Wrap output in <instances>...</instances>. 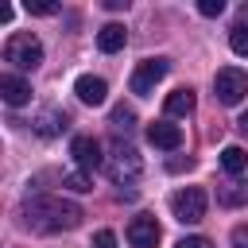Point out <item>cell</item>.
Listing matches in <instances>:
<instances>
[{
  "label": "cell",
  "mask_w": 248,
  "mask_h": 248,
  "mask_svg": "<svg viewBox=\"0 0 248 248\" xmlns=\"http://www.w3.org/2000/svg\"><path fill=\"white\" fill-rule=\"evenodd\" d=\"M62 186H66L70 194H89V190H93V178H89L85 170H70V174H62Z\"/></svg>",
  "instance_id": "cell-16"
},
{
  "label": "cell",
  "mask_w": 248,
  "mask_h": 248,
  "mask_svg": "<svg viewBox=\"0 0 248 248\" xmlns=\"http://www.w3.org/2000/svg\"><path fill=\"white\" fill-rule=\"evenodd\" d=\"M221 167H225V170H229V174L236 178V174H240V170L248 167V155H244V147H236V143H229V147L221 151Z\"/></svg>",
  "instance_id": "cell-15"
},
{
  "label": "cell",
  "mask_w": 248,
  "mask_h": 248,
  "mask_svg": "<svg viewBox=\"0 0 248 248\" xmlns=\"http://www.w3.org/2000/svg\"><path fill=\"white\" fill-rule=\"evenodd\" d=\"M105 170H108L112 182H132V178H140L143 159H140V151H136L132 143L112 140V147H108V155H105Z\"/></svg>",
  "instance_id": "cell-2"
},
{
  "label": "cell",
  "mask_w": 248,
  "mask_h": 248,
  "mask_svg": "<svg viewBox=\"0 0 248 248\" xmlns=\"http://www.w3.org/2000/svg\"><path fill=\"white\" fill-rule=\"evenodd\" d=\"M236 124H240V132H248V108L240 112V120H236Z\"/></svg>",
  "instance_id": "cell-25"
},
{
  "label": "cell",
  "mask_w": 248,
  "mask_h": 248,
  "mask_svg": "<svg viewBox=\"0 0 248 248\" xmlns=\"http://www.w3.org/2000/svg\"><path fill=\"white\" fill-rule=\"evenodd\" d=\"M132 124H136V112H132L128 105H116V108H112V128H124V132H128Z\"/></svg>",
  "instance_id": "cell-19"
},
{
  "label": "cell",
  "mask_w": 248,
  "mask_h": 248,
  "mask_svg": "<svg viewBox=\"0 0 248 248\" xmlns=\"http://www.w3.org/2000/svg\"><path fill=\"white\" fill-rule=\"evenodd\" d=\"M159 236H163V229H159V221L151 213H136L128 221V244L132 248H155Z\"/></svg>",
  "instance_id": "cell-7"
},
{
  "label": "cell",
  "mask_w": 248,
  "mask_h": 248,
  "mask_svg": "<svg viewBox=\"0 0 248 248\" xmlns=\"http://www.w3.org/2000/svg\"><path fill=\"white\" fill-rule=\"evenodd\" d=\"M167 70H170V66H167V58H143V62L132 70V81H128V85H132V93H136V97L155 93V85L167 78Z\"/></svg>",
  "instance_id": "cell-6"
},
{
  "label": "cell",
  "mask_w": 248,
  "mask_h": 248,
  "mask_svg": "<svg viewBox=\"0 0 248 248\" xmlns=\"http://www.w3.org/2000/svg\"><path fill=\"white\" fill-rule=\"evenodd\" d=\"M229 46H232L236 54H248V23H244V19L229 31Z\"/></svg>",
  "instance_id": "cell-18"
},
{
  "label": "cell",
  "mask_w": 248,
  "mask_h": 248,
  "mask_svg": "<svg viewBox=\"0 0 248 248\" xmlns=\"http://www.w3.org/2000/svg\"><path fill=\"white\" fill-rule=\"evenodd\" d=\"M174 248H213V244H209L205 236H186V240H178Z\"/></svg>",
  "instance_id": "cell-23"
},
{
  "label": "cell",
  "mask_w": 248,
  "mask_h": 248,
  "mask_svg": "<svg viewBox=\"0 0 248 248\" xmlns=\"http://www.w3.org/2000/svg\"><path fill=\"white\" fill-rule=\"evenodd\" d=\"M74 93H78V101H81V105H105V97H108V85H105V78L81 74V78L74 81Z\"/></svg>",
  "instance_id": "cell-10"
},
{
  "label": "cell",
  "mask_w": 248,
  "mask_h": 248,
  "mask_svg": "<svg viewBox=\"0 0 248 248\" xmlns=\"http://www.w3.org/2000/svg\"><path fill=\"white\" fill-rule=\"evenodd\" d=\"M4 62L16 66V70H35V66L43 62V43H39L31 31H16V35H8V43H4Z\"/></svg>",
  "instance_id": "cell-3"
},
{
  "label": "cell",
  "mask_w": 248,
  "mask_h": 248,
  "mask_svg": "<svg viewBox=\"0 0 248 248\" xmlns=\"http://www.w3.org/2000/svg\"><path fill=\"white\" fill-rule=\"evenodd\" d=\"M93 248H116V236H112L108 229H101V232L93 236Z\"/></svg>",
  "instance_id": "cell-22"
},
{
  "label": "cell",
  "mask_w": 248,
  "mask_h": 248,
  "mask_svg": "<svg viewBox=\"0 0 248 248\" xmlns=\"http://www.w3.org/2000/svg\"><path fill=\"white\" fill-rule=\"evenodd\" d=\"M198 12L202 16H221L225 12V0H198Z\"/></svg>",
  "instance_id": "cell-21"
},
{
  "label": "cell",
  "mask_w": 248,
  "mask_h": 248,
  "mask_svg": "<svg viewBox=\"0 0 248 248\" xmlns=\"http://www.w3.org/2000/svg\"><path fill=\"white\" fill-rule=\"evenodd\" d=\"M213 93L221 105H240L248 97V74L240 66H221L213 74Z\"/></svg>",
  "instance_id": "cell-5"
},
{
  "label": "cell",
  "mask_w": 248,
  "mask_h": 248,
  "mask_svg": "<svg viewBox=\"0 0 248 248\" xmlns=\"http://www.w3.org/2000/svg\"><path fill=\"white\" fill-rule=\"evenodd\" d=\"M31 124H35V132H39V136H46V140H50V136H58V132H66V124H70V116H66L62 108H43V112H39V116H35Z\"/></svg>",
  "instance_id": "cell-12"
},
{
  "label": "cell",
  "mask_w": 248,
  "mask_h": 248,
  "mask_svg": "<svg viewBox=\"0 0 248 248\" xmlns=\"http://www.w3.org/2000/svg\"><path fill=\"white\" fill-rule=\"evenodd\" d=\"M27 12H35V16H54L58 4H50V0H27Z\"/></svg>",
  "instance_id": "cell-20"
},
{
  "label": "cell",
  "mask_w": 248,
  "mask_h": 248,
  "mask_svg": "<svg viewBox=\"0 0 248 248\" xmlns=\"http://www.w3.org/2000/svg\"><path fill=\"white\" fill-rule=\"evenodd\" d=\"M124 43H128V31H124V23H105V27L97 31V46H101L105 54H116V50H124Z\"/></svg>",
  "instance_id": "cell-13"
},
{
  "label": "cell",
  "mask_w": 248,
  "mask_h": 248,
  "mask_svg": "<svg viewBox=\"0 0 248 248\" xmlns=\"http://www.w3.org/2000/svg\"><path fill=\"white\" fill-rule=\"evenodd\" d=\"M0 97H4V105L19 108V105L31 101V81L19 78V74H0Z\"/></svg>",
  "instance_id": "cell-9"
},
{
  "label": "cell",
  "mask_w": 248,
  "mask_h": 248,
  "mask_svg": "<svg viewBox=\"0 0 248 248\" xmlns=\"http://www.w3.org/2000/svg\"><path fill=\"white\" fill-rule=\"evenodd\" d=\"M217 202L221 205H244L248 202V186H221L217 190Z\"/></svg>",
  "instance_id": "cell-17"
},
{
  "label": "cell",
  "mask_w": 248,
  "mask_h": 248,
  "mask_svg": "<svg viewBox=\"0 0 248 248\" xmlns=\"http://www.w3.org/2000/svg\"><path fill=\"white\" fill-rule=\"evenodd\" d=\"M205 205H209V198H205L202 186H182V190L170 194V213H174V221H182V225H198V221L205 217Z\"/></svg>",
  "instance_id": "cell-4"
},
{
  "label": "cell",
  "mask_w": 248,
  "mask_h": 248,
  "mask_svg": "<svg viewBox=\"0 0 248 248\" xmlns=\"http://www.w3.org/2000/svg\"><path fill=\"white\" fill-rule=\"evenodd\" d=\"M23 217L35 232H66V229H78L81 225V205L74 202H62V198H50V194H39V198H27L23 202Z\"/></svg>",
  "instance_id": "cell-1"
},
{
  "label": "cell",
  "mask_w": 248,
  "mask_h": 248,
  "mask_svg": "<svg viewBox=\"0 0 248 248\" xmlns=\"http://www.w3.org/2000/svg\"><path fill=\"white\" fill-rule=\"evenodd\" d=\"M147 140L163 151H174V147H182V128L170 120H155V124H147Z\"/></svg>",
  "instance_id": "cell-11"
},
{
  "label": "cell",
  "mask_w": 248,
  "mask_h": 248,
  "mask_svg": "<svg viewBox=\"0 0 248 248\" xmlns=\"http://www.w3.org/2000/svg\"><path fill=\"white\" fill-rule=\"evenodd\" d=\"M70 155H74V163H78V170H97L101 163H105V155H101V143L93 140V136H74L70 140Z\"/></svg>",
  "instance_id": "cell-8"
},
{
  "label": "cell",
  "mask_w": 248,
  "mask_h": 248,
  "mask_svg": "<svg viewBox=\"0 0 248 248\" xmlns=\"http://www.w3.org/2000/svg\"><path fill=\"white\" fill-rule=\"evenodd\" d=\"M232 248H248V225H236L232 229Z\"/></svg>",
  "instance_id": "cell-24"
},
{
  "label": "cell",
  "mask_w": 248,
  "mask_h": 248,
  "mask_svg": "<svg viewBox=\"0 0 248 248\" xmlns=\"http://www.w3.org/2000/svg\"><path fill=\"white\" fill-rule=\"evenodd\" d=\"M167 116H190L194 112V89H174L167 101H163Z\"/></svg>",
  "instance_id": "cell-14"
}]
</instances>
